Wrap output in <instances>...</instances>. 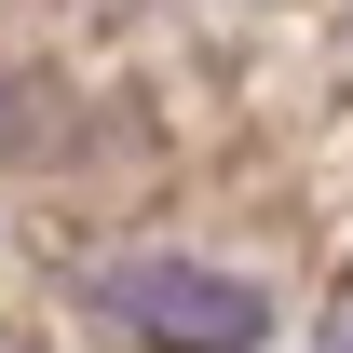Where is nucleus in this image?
<instances>
[{
	"label": "nucleus",
	"instance_id": "1",
	"mask_svg": "<svg viewBox=\"0 0 353 353\" xmlns=\"http://www.w3.org/2000/svg\"><path fill=\"white\" fill-rule=\"evenodd\" d=\"M123 312L163 353H245L259 340V285H231V272H204V259H136L123 272Z\"/></svg>",
	"mask_w": 353,
	"mask_h": 353
}]
</instances>
